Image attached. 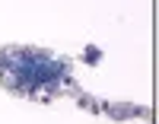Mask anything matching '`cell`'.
I'll list each match as a JSON object with an SVG mask.
<instances>
[{
	"instance_id": "cell-3",
	"label": "cell",
	"mask_w": 159,
	"mask_h": 124,
	"mask_svg": "<svg viewBox=\"0 0 159 124\" xmlns=\"http://www.w3.org/2000/svg\"><path fill=\"white\" fill-rule=\"evenodd\" d=\"M86 61L96 64V61H99V48H86Z\"/></svg>"
},
{
	"instance_id": "cell-2",
	"label": "cell",
	"mask_w": 159,
	"mask_h": 124,
	"mask_svg": "<svg viewBox=\"0 0 159 124\" xmlns=\"http://www.w3.org/2000/svg\"><path fill=\"white\" fill-rule=\"evenodd\" d=\"M96 115H108V118H150V108L118 105V102H99L96 99Z\"/></svg>"
},
{
	"instance_id": "cell-1",
	"label": "cell",
	"mask_w": 159,
	"mask_h": 124,
	"mask_svg": "<svg viewBox=\"0 0 159 124\" xmlns=\"http://www.w3.org/2000/svg\"><path fill=\"white\" fill-rule=\"evenodd\" d=\"M0 89L35 102L73 95L76 92L73 64L45 48H29V45L0 48Z\"/></svg>"
}]
</instances>
